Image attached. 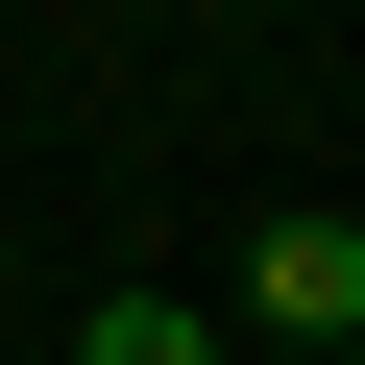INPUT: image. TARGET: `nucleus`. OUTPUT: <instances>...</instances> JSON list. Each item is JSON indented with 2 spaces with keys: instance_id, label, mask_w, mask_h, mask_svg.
Wrapping results in <instances>:
<instances>
[{
  "instance_id": "1",
  "label": "nucleus",
  "mask_w": 365,
  "mask_h": 365,
  "mask_svg": "<svg viewBox=\"0 0 365 365\" xmlns=\"http://www.w3.org/2000/svg\"><path fill=\"white\" fill-rule=\"evenodd\" d=\"M220 341H268V365H341V341H365V220H268V244L220 268Z\"/></svg>"
},
{
  "instance_id": "2",
  "label": "nucleus",
  "mask_w": 365,
  "mask_h": 365,
  "mask_svg": "<svg viewBox=\"0 0 365 365\" xmlns=\"http://www.w3.org/2000/svg\"><path fill=\"white\" fill-rule=\"evenodd\" d=\"M73 365H244V341H220L195 292H98V317H73Z\"/></svg>"
},
{
  "instance_id": "3",
  "label": "nucleus",
  "mask_w": 365,
  "mask_h": 365,
  "mask_svg": "<svg viewBox=\"0 0 365 365\" xmlns=\"http://www.w3.org/2000/svg\"><path fill=\"white\" fill-rule=\"evenodd\" d=\"M244 365H268V341H244Z\"/></svg>"
}]
</instances>
